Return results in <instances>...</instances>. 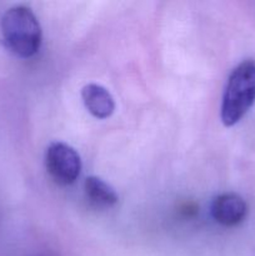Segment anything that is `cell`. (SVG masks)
Masks as SVG:
<instances>
[{"mask_svg": "<svg viewBox=\"0 0 255 256\" xmlns=\"http://www.w3.org/2000/svg\"><path fill=\"white\" fill-rule=\"evenodd\" d=\"M2 39L16 56L28 59L39 52L42 26L32 10L26 5H15L4 12L0 22Z\"/></svg>", "mask_w": 255, "mask_h": 256, "instance_id": "6da1fadb", "label": "cell"}, {"mask_svg": "<svg viewBox=\"0 0 255 256\" xmlns=\"http://www.w3.org/2000/svg\"><path fill=\"white\" fill-rule=\"evenodd\" d=\"M255 102V62L244 60L232 72L222 102V122L234 126Z\"/></svg>", "mask_w": 255, "mask_h": 256, "instance_id": "7a4b0ae2", "label": "cell"}, {"mask_svg": "<svg viewBox=\"0 0 255 256\" xmlns=\"http://www.w3.org/2000/svg\"><path fill=\"white\" fill-rule=\"evenodd\" d=\"M48 174L60 186L74 184L82 172V160L74 148L65 142H52L45 152Z\"/></svg>", "mask_w": 255, "mask_h": 256, "instance_id": "3957f363", "label": "cell"}, {"mask_svg": "<svg viewBox=\"0 0 255 256\" xmlns=\"http://www.w3.org/2000/svg\"><path fill=\"white\" fill-rule=\"evenodd\" d=\"M210 212L218 224L232 228L244 222L248 214V205L240 195L225 192L212 200Z\"/></svg>", "mask_w": 255, "mask_h": 256, "instance_id": "277c9868", "label": "cell"}, {"mask_svg": "<svg viewBox=\"0 0 255 256\" xmlns=\"http://www.w3.org/2000/svg\"><path fill=\"white\" fill-rule=\"evenodd\" d=\"M82 98L88 112L96 119H108L114 112V98L102 85H85L82 90Z\"/></svg>", "mask_w": 255, "mask_h": 256, "instance_id": "5b68a950", "label": "cell"}, {"mask_svg": "<svg viewBox=\"0 0 255 256\" xmlns=\"http://www.w3.org/2000/svg\"><path fill=\"white\" fill-rule=\"evenodd\" d=\"M84 192L90 204L100 209L115 206L119 200L115 190L98 176H89L85 179Z\"/></svg>", "mask_w": 255, "mask_h": 256, "instance_id": "8992f818", "label": "cell"}]
</instances>
